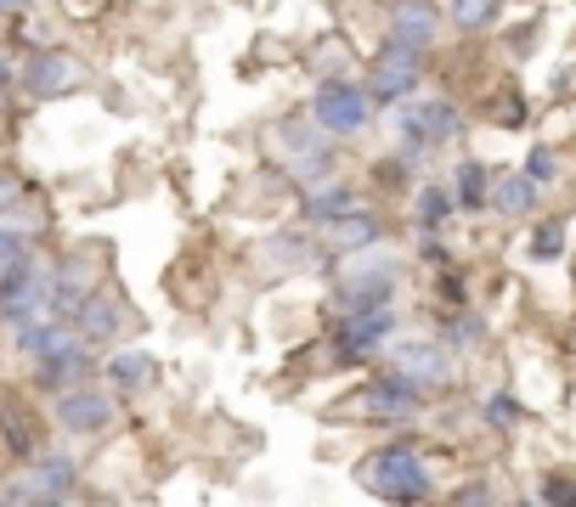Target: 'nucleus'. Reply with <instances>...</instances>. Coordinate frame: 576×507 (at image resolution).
<instances>
[{"mask_svg":"<svg viewBox=\"0 0 576 507\" xmlns=\"http://www.w3.org/2000/svg\"><path fill=\"white\" fill-rule=\"evenodd\" d=\"M356 485L367 496H378L384 507H424L429 496H436V474H429L424 451H413L407 440H391L367 451L356 463Z\"/></svg>","mask_w":576,"mask_h":507,"instance_id":"f257e3e1","label":"nucleus"},{"mask_svg":"<svg viewBox=\"0 0 576 507\" xmlns=\"http://www.w3.org/2000/svg\"><path fill=\"white\" fill-rule=\"evenodd\" d=\"M396 277H402V260L391 248H367V254H351V260H340V271H333V311L340 316H356V311H384V304H396Z\"/></svg>","mask_w":576,"mask_h":507,"instance_id":"f03ea898","label":"nucleus"},{"mask_svg":"<svg viewBox=\"0 0 576 507\" xmlns=\"http://www.w3.org/2000/svg\"><path fill=\"white\" fill-rule=\"evenodd\" d=\"M306 119L328 136V141H351L373 125V101L362 90V79L351 74H322L311 85V101H306Z\"/></svg>","mask_w":576,"mask_h":507,"instance_id":"7ed1b4c3","label":"nucleus"},{"mask_svg":"<svg viewBox=\"0 0 576 507\" xmlns=\"http://www.w3.org/2000/svg\"><path fill=\"white\" fill-rule=\"evenodd\" d=\"M418 85H424V51L384 40L378 57H373V68H367V79H362V90H367V101H373V114H378V108L391 114V108H402V101H413Z\"/></svg>","mask_w":576,"mask_h":507,"instance_id":"20e7f679","label":"nucleus"},{"mask_svg":"<svg viewBox=\"0 0 576 507\" xmlns=\"http://www.w3.org/2000/svg\"><path fill=\"white\" fill-rule=\"evenodd\" d=\"M429 406V389L402 378V373H378L362 384V395L351 400L356 423H378V429H396V423H413L418 412Z\"/></svg>","mask_w":576,"mask_h":507,"instance_id":"39448f33","label":"nucleus"},{"mask_svg":"<svg viewBox=\"0 0 576 507\" xmlns=\"http://www.w3.org/2000/svg\"><path fill=\"white\" fill-rule=\"evenodd\" d=\"M396 327H402V316H396V304H384V311H356V316H340L333 322V362L340 367H362V362H373L378 349H391L396 344Z\"/></svg>","mask_w":576,"mask_h":507,"instance_id":"423d86ee","label":"nucleus"},{"mask_svg":"<svg viewBox=\"0 0 576 507\" xmlns=\"http://www.w3.org/2000/svg\"><path fill=\"white\" fill-rule=\"evenodd\" d=\"M40 316H57L52 311V266L29 260V266L0 277V327H23Z\"/></svg>","mask_w":576,"mask_h":507,"instance_id":"0eeeda50","label":"nucleus"},{"mask_svg":"<svg viewBox=\"0 0 576 507\" xmlns=\"http://www.w3.org/2000/svg\"><path fill=\"white\" fill-rule=\"evenodd\" d=\"M52 418L68 440H96V434H108L114 418H119V395L103 389V384H85V389H68L52 400Z\"/></svg>","mask_w":576,"mask_h":507,"instance_id":"6e6552de","label":"nucleus"},{"mask_svg":"<svg viewBox=\"0 0 576 507\" xmlns=\"http://www.w3.org/2000/svg\"><path fill=\"white\" fill-rule=\"evenodd\" d=\"M384 355H391V373H402V378L424 384L429 395L447 389V384L458 378V373H452V367H458V355H452L441 338H396Z\"/></svg>","mask_w":576,"mask_h":507,"instance_id":"1a4fd4ad","label":"nucleus"},{"mask_svg":"<svg viewBox=\"0 0 576 507\" xmlns=\"http://www.w3.org/2000/svg\"><path fill=\"white\" fill-rule=\"evenodd\" d=\"M18 85L34 101H57V96L85 85V63L74 57V51H63V45H45V51H34V57L18 68Z\"/></svg>","mask_w":576,"mask_h":507,"instance_id":"9d476101","label":"nucleus"},{"mask_svg":"<svg viewBox=\"0 0 576 507\" xmlns=\"http://www.w3.org/2000/svg\"><path fill=\"white\" fill-rule=\"evenodd\" d=\"M68 327H74V338H79L85 349H114V344L125 338L130 316H125L119 299H108L103 288H90V293L74 304V311H68Z\"/></svg>","mask_w":576,"mask_h":507,"instance_id":"9b49d317","label":"nucleus"},{"mask_svg":"<svg viewBox=\"0 0 576 507\" xmlns=\"http://www.w3.org/2000/svg\"><path fill=\"white\" fill-rule=\"evenodd\" d=\"M90 373H96V355H90L79 338H68L63 349H52V355H40V362H34V389L57 400V395H68V389H85Z\"/></svg>","mask_w":576,"mask_h":507,"instance_id":"f8f14e48","label":"nucleus"},{"mask_svg":"<svg viewBox=\"0 0 576 507\" xmlns=\"http://www.w3.org/2000/svg\"><path fill=\"white\" fill-rule=\"evenodd\" d=\"M159 384V362L148 349H130V344H114L108 349V362H103V389H114L119 400L125 395H141V389H153Z\"/></svg>","mask_w":576,"mask_h":507,"instance_id":"ddd939ff","label":"nucleus"},{"mask_svg":"<svg viewBox=\"0 0 576 507\" xmlns=\"http://www.w3.org/2000/svg\"><path fill=\"white\" fill-rule=\"evenodd\" d=\"M356 209H367V203H362V192L351 181H322V186L300 192V220L317 226V231L333 226V220H345V215H356Z\"/></svg>","mask_w":576,"mask_h":507,"instance_id":"4468645a","label":"nucleus"},{"mask_svg":"<svg viewBox=\"0 0 576 507\" xmlns=\"http://www.w3.org/2000/svg\"><path fill=\"white\" fill-rule=\"evenodd\" d=\"M378 242H384V220L373 209H356L345 220L322 226V254H328V260H351V254H367Z\"/></svg>","mask_w":576,"mask_h":507,"instance_id":"2eb2a0df","label":"nucleus"},{"mask_svg":"<svg viewBox=\"0 0 576 507\" xmlns=\"http://www.w3.org/2000/svg\"><path fill=\"white\" fill-rule=\"evenodd\" d=\"M384 23H391L396 45H413V51H429L441 40V7H436V0H396Z\"/></svg>","mask_w":576,"mask_h":507,"instance_id":"dca6fc26","label":"nucleus"},{"mask_svg":"<svg viewBox=\"0 0 576 507\" xmlns=\"http://www.w3.org/2000/svg\"><path fill=\"white\" fill-rule=\"evenodd\" d=\"M322 260V231L317 226H282L266 237V266L271 271H306Z\"/></svg>","mask_w":576,"mask_h":507,"instance_id":"f3484780","label":"nucleus"},{"mask_svg":"<svg viewBox=\"0 0 576 507\" xmlns=\"http://www.w3.org/2000/svg\"><path fill=\"white\" fill-rule=\"evenodd\" d=\"M413 108H418V125H424V136H429V152L463 141L469 119H463V108H458L452 96H413Z\"/></svg>","mask_w":576,"mask_h":507,"instance_id":"a211bd4d","label":"nucleus"},{"mask_svg":"<svg viewBox=\"0 0 576 507\" xmlns=\"http://www.w3.org/2000/svg\"><path fill=\"white\" fill-rule=\"evenodd\" d=\"M23 479L34 485V496H63V501H68L74 485H79V463H74L68 451H40Z\"/></svg>","mask_w":576,"mask_h":507,"instance_id":"6ab92c4d","label":"nucleus"},{"mask_svg":"<svg viewBox=\"0 0 576 507\" xmlns=\"http://www.w3.org/2000/svg\"><path fill=\"white\" fill-rule=\"evenodd\" d=\"M537 203H543V186H532L520 170L492 175V203H487V209H498L503 220H532V215H537Z\"/></svg>","mask_w":576,"mask_h":507,"instance_id":"aec40b11","label":"nucleus"},{"mask_svg":"<svg viewBox=\"0 0 576 507\" xmlns=\"http://www.w3.org/2000/svg\"><path fill=\"white\" fill-rule=\"evenodd\" d=\"M447 192L458 203V215H487V203H492V170L480 164V159H458Z\"/></svg>","mask_w":576,"mask_h":507,"instance_id":"412c9836","label":"nucleus"},{"mask_svg":"<svg viewBox=\"0 0 576 507\" xmlns=\"http://www.w3.org/2000/svg\"><path fill=\"white\" fill-rule=\"evenodd\" d=\"M74 338V327H68V316H40V322H23V327H12V344H18V355L34 367L40 355H52V349H63Z\"/></svg>","mask_w":576,"mask_h":507,"instance_id":"4be33fe9","label":"nucleus"},{"mask_svg":"<svg viewBox=\"0 0 576 507\" xmlns=\"http://www.w3.org/2000/svg\"><path fill=\"white\" fill-rule=\"evenodd\" d=\"M452 215H458V203H452V192L441 181H429V186L413 192V226L418 231H447Z\"/></svg>","mask_w":576,"mask_h":507,"instance_id":"5701e85b","label":"nucleus"},{"mask_svg":"<svg viewBox=\"0 0 576 507\" xmlns=\"http://www.w3.org/2000/svg\"><path fill=\"white\" fill-rule=\"evenodd\" d=\"M452 355H463V349H480L487 344V322H480L474 311H447V322H441V333H436Z\"/></svg>","mask_w":576,"mask_h":507,"instance_id":"b1692460","label":"nucleus"},{"mask_svg":"<svg viewBox=\"0 0 576 507\" xmlns=\"http://www.w3.org/2000/svg\"><path fill=\"white\" fill-rule=\"evenodd\" d=\"M503 12V0H447V23L463 34H487Z\"/></svg>","mask_w":576,"mask_h":507,"instance_id":"393cba45","label":"nucleus"},{"mask_svg":"<svg viewBox=\"0 0 576 507\" xmlns=\"http://www.w3.org/2000/svg\"><path fill=\"white\" fill-rule=\"evenodd\" d=\"M29 260H34V237H29L23 226H7V220H0V277L18 271V266H29Z\"/></svg>","mask_w":576,"mask_h":507,"instance_id":"a878e982","label":"nucleus"},{"mask_svg":"<svg viewBox=\"0 0 576 507\" xmlns=\"http://www.w3.org/2000/svg\"><path fill=\"white\" fill-rule=\"evenodd\" d=\"M559 254H565V226L559 220H543L532 231V242H525V260H532V266H554Z\"/></svg>","mask_w":576,"mask_h":507,"instance_id":"bb28decb","label":"nucleus"},{"mask_svg":"<svg viewBox=\"0 0 576 507\" xmlns=\"http://www.w3.org/2000/svg\"><path fill=\"white\" fill-rule=\"evenodd\" d=\"M480 418H487L498 434H509V429H520V423H525V406H520L509 389H498V395H487V406H480Z\"/></svg>","mask_w":576,"mask_h":507,"instance_id":"cd10ccee","label":"nucleus"},{"mask_svg":"<svg viewBox=\"0 0 576 507\" xmlns=\"http://www.w3.org/2000/svg\"><path fill=\"white\" fill-rule=\"evenodd\" d=\"M520 175L548 192V186L559 181V152H554V147H532V152H525V164H520Z\"/></svg>","mask_w":576,"mask_h":507,"instance_id":"c85d7f7f","label":"nucleus"},{"mask_svg":"<svg viewBox=\"0 0 576 507\" xmlns=\"http://www.w3.org/2000/svg\"><path fill=\"white\" fill-rule=\"evenodd\" d=\"M537 507H576V474H543L537 479Z\"/></svg>","mask_w":576,"mask_h":507,"instance_id":"c756f323","label":"nucleus"},{"mask_svg":"<svg viewBox=\"0 0 576 507\" xmlns=\"http://www.w3.org/2000/svg\"><path fill=\"white\" fill-rule=\"evenodd\" d=\"M436 293H441V304H447V311H469V288H463V277H458V271H441Z\"/></svg>","mask_w":576,"mask_h":507,"instance_id":"7c9ffc66","label":"nucleus"},{"mask_svg":"<svg viewBox=\"0 0 576 507\" xmlns=\"http://www.w3.org/2000/svg\"><path fill=\"white\" fill-rule=\"evenodd\" d=\"M447 507H498V496H492V485H480V479H474V485H463Z\"/></svg>","mask_w":576,"mask_h":507,"instance_id":"2f4dec72","label":"nucleus"},{"mask_svg":"<svg viewBox=\"0 0 576 507\" xmlns=\"http://www.w3.org/2000/svg\"><path fill=\"white\" fill-rule=\"evenodd\" d=\"M418 254H424L429 266H447V260H452L447 242H441V231H424V237H418Z\"/></svg>","mask_w":576,"mask_h":507,"instance_id":"473e14b6","label":"nucleus"},{"mask_svg":"<svg viewBox=\"0 0 576 507\" xmlns=\"http://www.w3.org/2000/svg\"><path fill=\"white\" fill-rule=\"evenodd\" d=\"M34 501V485L29 479H12L7 490H0V507H29Z\"/></svg>","mask_w":576,"mask_h":507,"instance_id":"72a5a7b5","label":"nucleus"},{"mask_svg":"<svg viewBox=\"0 0 576 507\" xmlns=\"http://www.w3.org/2000/svg\"><path fill=\"white\" fill-rule=\"evenodd\" d=\"M498 125H525V101H520V96H503V108H498Z\"/></svg>","mask_w":576,"mask_h":507,"instance_id":"f704fd0d","label":"nucleus"},{"mask_svg":"<svg viewBox=\"0 0 576 507\" xmlns=\"http://www.w3.org/2000/svg\"><path fill=\"white\" fill-rule=\"evenodd\" d=\"M12 85H18V68H12V57H7V51H0V101L12 96Z\"/></svg>","mask_w":576,"mask_h":507,"instance_id":"c9c22d12","label":"nucleus"},{"mask_svg":"<svg viewBox=\"0 0 576 507\" xmlns=\"http://www.w3.org/2000/svg\"><path fill=\"white\" fill-rule=\"evenodd\" d=\"M18 203H23V192H18L12 181H0V215H7V209H18Z\"/></svg>","mask_w":576,"mask_h":507,"instance_id":"e433bc0d","label":"nucleus"},{"mask_svg":"<svg viewBox=\"0 0 576 507\" xmlns=\"http://www.w3.org/2000/svg\"><path fill=\"white\" fill-rule=\"evenodd\" d=\"M34 0H0V18H18V12H29Z\"/></svg>","mask_w":576,"mask_h":507,"instance_id":"4c0bfd02","label":"nucleus"},{"mask_svg":"<svg viewBox=\"0 0 576 507\" xmlns=\"http://www.w3.org/2000/svg\"><path fill=\"white\" fill-rule=\"evenodd\" d=\"M29 507H68V501H63V496H34Z\"/></svg>","mask_w":576,"mask_h":507,"instance_id":"58836bf2","label":"nucleus"}]
</instances>
